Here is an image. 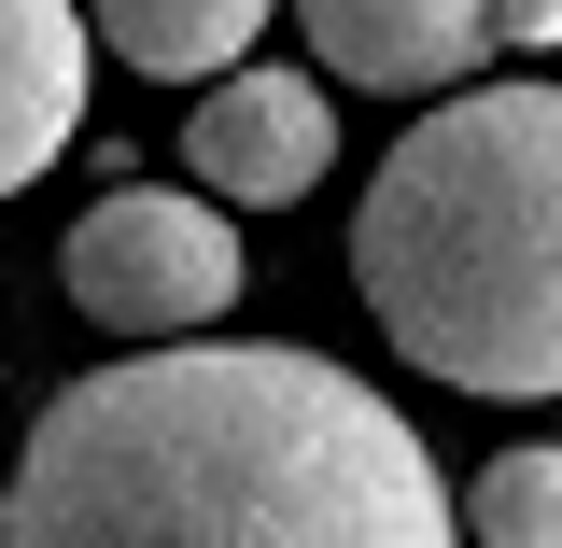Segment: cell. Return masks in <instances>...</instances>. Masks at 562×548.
<instances>
[{"label":"cell","instance_id":"9","mask_svg":"<svg viewBox=\"0 0 562 548\" xmlns=\"http://www.w3.org/2000/svg\"><path fill=\"white\" fill-rule=\"evenodd\" d=\"M506 43H535V57H562V0H506Z\"/></svg>","mask_w":562,"mask_h":548},{"label":"cell","instance_id":"5","mask_svg":"<svg viewBox=\"0 0 562 548\" xmlns=\"http://www.w3.org/2000/svg\"><path fill=\"white\" fill-rule=\"evenodd\" d=\"M310 70H338L366 99H450L506 57V0H295Z\"/></svg>","mask_w":562,"mask_h":548},{"label":"cell","instance_id":"3","mask_svg":"<svg viewBox=\"0 0 562 548\" xmlns=\"http://www.w3.org/2000/svg\"><path fill=\"white\" fill-rule=\"evenodd\" d=\"M70 310L127 351H169V338H211L225 295H239V225L225 198H183V183H113V198L70 225Z\"/></svg>","mask_w":562,"mask_h":548},{"label":"cell","instance_id":"6","mask_svg":"<svg viewBox=\"0 0 562 548\" xmlns=\"http://www.w3.org/2000/svg\"><path fill=\"white\" fill-rule=\"evenodd\" d=\"M99 14L70 0H0V183H43L57 141L85 127V85H99Z\"/></svg>","mask_w":562,"mask_h":548},{"label":"cell","instance_id":"4","mask_svg":"<svg viewBox=\"0 0 562 548\" xmlns=\"http://www.w3.org/2000/svg\"><path fill=\"white\" fill-rule=\"evenodd\" d=\"M338 169V70H225L183 113V183L225 211H295Z\"/></svg>","mask_w":562,"mask_h":548},{"label":"cell","instance_id":"1","mask_svg":"<svg viewBox=\"0 0 562 548\" xmlns=\"http://www.w3.org/2000/svg\"><path fill=\"white\" fill-rule=\"evenodd\" d=\"M0 548H464L422 422L295 338H169L57 380Z\"/></svg>","mask_w":562,"mask_h":548},{"label":"cell","instance_id":"2","mask_svg":"<svg viewBox=\"0 0 562 548\" xmlns=\"http://www.w3.org/2000/svg\"><path fill=\"white\" fill-rule=\"evenodd\" d=\"M351 295L422 380L562 409V85H450L351 211Z\"/></svg>","mask_w":562,"mask_h":548},{"label":"cell","instance_id":"8","mask_svg":"<svg viewBox=\"0 0 562 548\" xmlns=\"http://www.w3.org/2000/svg\"><path fill=\"white\" fill-rule=\"evenodd\" d=\"M464 535L479 548H562V436L492 450L479 479H464Z\"/></svg>","mask_w":562,"mask_h":548},{"label":"cell","instance_id":"7","mask_svg":"<svg viewBox=\"0 0 562 548\" xmlns=\"http://www.w3.org/2000/svg\"><path fill=\"white\" fill-rule=\"evenodd\" d=\"M99 14V43L113 70H155V85H225V70H254L281 0H85Z\"/></svg>","mask_w":562,"mask_h":548}]
</instances>
